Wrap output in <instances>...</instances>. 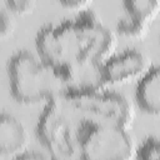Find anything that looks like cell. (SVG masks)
<instances>
[{
    "label": "cell",
    "instance_id": "cell-1",
    "mask_svg": "<svg viewBox=\"0 0 160 160\" xmlns=\"http://www.w3.org/2000/svg\"><path fill=\"white\" fill-rule=\"evenodd\" d=\"M116 40L92 11H82L75 20L42 28L36 36L41 60L54 66L105 62Z\"/></svg>",
    "mask_w": 160,
    "mask_h": 160
},
{
    "label": "cell",
    "instance_id": "cell-2",
    "mask_svg": "<svg viewBox=\"0 0 160 160\" xmlns=\"http://www.w3.org/2000/svg\"><path fill=\"white\" fill-rule=\"evenodd\" d=\"M8 75L11 95L21 104L46 102L65 94L60 69L28 51H19L9 60Z\"/></svg>",
    "mask_w": 160,
    "mask_h": 160
},
{
    "label": "cell",
    "instance_id": "cell-3",
    "mask_svg": "<svg viewBox=\"0 0 160 160\" xmlns=\"http://www.w3.org/2000/svg\"><path fill=\"white\" fill-rule=\"evenodd\" d=\"M86 126L62 94L46 101L36 132L50 158L81 159V141Z\"/></svg>",
    "mask_w": 160,
    "mask_h": 160
},
{
    "label": "cell",
    "instance_id": "cell-4",
    "mask_svg": "<svg viewBox=\"0 0 160 160\" xmlns=\"http://www.w3.org/2000/svg\"><path fill=\"white\" fill-rule=\"evenodd\" d=\"M64 95L80 120L88 126H110L130 130L134 122V109L120 94L104 90Z\"/></svg>",
    "mask_w": 160,
    "mask_h": 160
},
{
    "label": "cell",
    "instance_id": "cell-5",
    "mask_svg": "<svg viewBox=\"0 0 160 160\" xmlns=\"http://www.w3.org/2000/svg\"><path fill=\"white\" fill-rule=\"evenodd\" d=\"M136 154L129 130L110 126H86L81 141V159L129 160Z\"/></svg>",
    "mask_w": 160,
    "mask_h": 160
},
{
    "label": "cell",
    "instance_id": "cell-6",
    "mask_svg": "<svg viewBox=\"0 0 160 160\" xmlns=\"http://www.w3.org/2000/svg\"><path fill=\"white\" fill-rule=\"evenodd\" d=\"M104 62H86L74 66H58L61 71L65 94L104 91L109 86L102 72Z\"/></svg>",
    "mask_w": 160,
    "mask_h": 160
},
{
    "label": "cell",
    "instance_id": "cell-7",
    "mask_svg": "<svg viewBox=\"0 0 160 160\" xmlns=\"http://www.w3.org/2000/svg\"><path fill=\"white\" fill-rule=\"evenodd\" d=\"M148 70L149 65L146 58L134 50L110 56L102 64V72L108 86L121 85L140 79Z\"/></svg>",
    "mask_w": 160,
    "mask_h": 160
},
{
    "label": "cell",
    "instance_id": "cell-8",
    "mask_svg": "<svg viewBox=\"0 0 160 160\" xmlns=\"http://www.w3.org/2000/svg\"><path fill=\"white\" fill-rule=\"evenodd\" d=\"M28 134L20 120L0 114V158H16L26 150Z\"/></svg>",
    "mask_w": 160,
    "mask_h": 160
},
{
    "label": "cell",
    "instance_id": "cell-9",
    "mask_svg": "<svg viewBox=\"0 0 160 160\" xmlns=\"http://www.w3.org/2000/svg\"><path fill=\"white\" fill-rule=\"evenodd\" d=\"M135 96L139 108L144 112L150 115L160 112V71L158 66L149 68L140 78Z\"/></svg>",
    "mask_w": 160,
    "mask_h": 160
},
{
    "label": "cell",
    "instance_id": "cell-10",
    "mask_svg": "<svg viewBox=\"0 0 160 160\" xmlns=\"http://www.w3.org/2000/svg\"><path fill=\"white\" fill-rule=\"evenodd\" d=\"M159 4L160 0H124L126 15L149 26L158 16Z\"/></svg>",
    "mask_w": 160,
    "mask_h": 160
},
{
    "label": "cell",
    "instance_id": "cell-11",
    "mask_svg": "<svg viewBox=\"0 0 160 160\" xmlns=\"http://www.w3.org/2000/svg\"><path fill=\"white\" fill-rule=\"evenodd\" d=\"M148 29H149V25L140 22L128 15L121 20H119V24H118V30L120 34L135 40H141L142 38H145V35L148 34Z\"/></svg>",
    "mask_w": 160,
    "mask_h": 160
},
{
    "label": "cell",
    "instance_id": "cell-12",
    "mask_svg": "<svg viewBox=\"0 0 160 160\" xmlns=\"http://www.w3.org/2000/svg\"><path fill=\"white\" fill-rule=\"evenodd\" d=\"M136 159L141 160H159L160 159V142L156 138H148L138 149L135 154Z\"/></svg>",
    "mask_w": 160,
    "mask_h": 160
},
{
    "label": "cell",
    "instance_id": "cell-13",
    "mask_svg": "<svg viewBox=\"0 0 160 160\" xmlns=\"http://www.w3.org/2000/svg\"><path fill=\"white\" fill-rule=\"evenodd\" d=\"M8 9L16 15H26L31 12L35 0H5Z\"/></svg>",
    "mask_w": 160,
    "mask_h": 160
},
{
    "label": "cell",
    "instance_id": "cell-14",
    "mask_svg": "<svg viewBox=\"0 0 160 160\" xmlns=\"http://www.w3.org/2000/svg\"><path fill=\"white\" fill-rule=\"evenodd\" d=\"M14 30V22L10 15L2 10H0V40L6 39L11 35Z\"/></svg>",
    "mask_w": 160,
    "mask_h": 160
},
{
    "label": "cell",
    "instance_id": "cell-15",
    "mask_svg": "<svg viewBox=\"0 0 160 160\" xmlns=\"http://www.w3.org/2000/svg\"><path fill=\"white\" fill-rule=\"evenodd\" d=\"M46 158H50L49 154H44V152H38L35 150H24L21 154H19L16 156V159H46Z\"/></svg>",
    "mask_w": 160,
    "mask_h": 160
},
{
    "label": "cell",
    "instance_id": "cell-16",
    "mask_svg": "<svg viewBox=\"0 0 160 160\" xmlns=\"http://www.w3.org/2000/svg\"><path fill=\"white\" fill-rule=\"evenodd\" d=\"M90 0H60V2L69 9H82L89 4Z\"/></svg>",
    "mask_w": 160,
    "mask_h": 160
}]
</instances>
